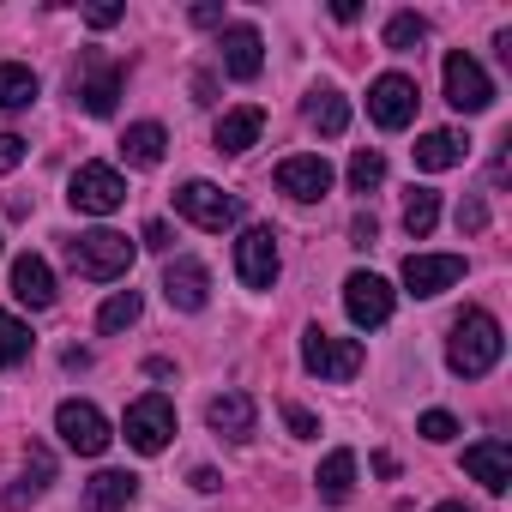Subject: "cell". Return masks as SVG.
I'll list each match as a JSON object with an SVG mask.
<instances>
[{
  "label": "cell",
  "instance_id": "26",
  "mask_svg": "<svg viewBox=\"0 0 512 512\" xmlns=\"http://www.w3.org/2000/svg\"><path fill=\"white\" fill-rule=\"evenodd\" d=\"M314 482H320V494H326V500H350V488H356V452H350V446H338V452L320 464V476H314Z\"/></svg>",
  "mask_w": 512,
  "mask_h": 512
},
{
  "label": "cell",
  "instance_id": "35",
  "mask_svg": "<svg viewBox=\"0 0 512 512\" xmlns=\"http://www.w3.org/2000/svg\"><path fill=\"white\" fill-rule=\"evenodd\" d=\"M476 229H488V205L482 199H464L458 205V235H476Z\"/></svg>",
  "mask_w": 512,
  "mask_h": 512
},
{
  "label": "cell",
  "instance_id": "25",
  "mask_svg": "<svg viewBox=\"0 0 512 512\" xmlns=\"http://www.w3.org/2000/svg\"><path fill=\"white\" fill-rule=\"evenodd\" d=\"M31 103H37V73L19 67V61H0V109L19 115V109H31Z\"/></svg>",
  "mask_w": 512,
  "mask_h": 512
},
{
  "label": "cell",
  "instance_id": "13",
  "mask_svg": "<svg viewBox=\"0 0 512 512\" xmlns=\"http://www.w3.org/2000/svg\"><path fill=\"white\" fill-rule=\"evenodd\" d=\"M464 278V260L458 253H410L404 260V290L410 296H440Z\"/></svg>",
  "mask_w": 512,
  "mask_h": 512
},
{
  "label": "cell",
  "instance_id": "18",
  "mask_svg": "<svg viewBox=\"0 0 512 512\" xmlns=\"http://www.w3.org/2000/svg\"><path fill=\"white\" fill-rule=\"evenodd\" d=\"M13 296L25 308H49L55 302V272H49L43 253H19V260H13Z\"/></svg>",
  "mask_w": 512,
  "mask_h": 512
},
{
  "label": "cell",
  "instance_id": "34",
  "mask_svg": "<svg viewBox=\"0 0 512 512\" xmlns=\"http://www.w3.org/2000/svg\"><path fill=\"white\" fill-rule=\"evenodd\" d=\"M284 422H290V434H296V440H314V434H320V416H314V410H302V404H284Z\"/></svg>",
  "mask_w": 512,
  "mask_h": 512
},
{
  "label": "cell",
  "instance_id": "23",
  "mask_svg": "<svg viewBox=\"0 0 512 512\" xmlns=\"http://www.w3.org/2000/svg\"><path fill=\"white\" fill-rule=\"evenodd\" d=\"M163 145H169V133H163L157 121H139V127L121 133V157H127L133 169H157V163H163Z\"/></svg>",
  "mask_w": 512,
  "mask_h": 512
},
{
  "label": "cell",
  "instance_id": "40",
  "mask_svg": "<svg viewBox=\"0 0 512 512\" xmlns=\"http://www.w3.org/2000/svg\"><path fill=\"white\" fill-rule=\"evenodd\" d=\"M193 488H199V494H217V488H223V476H217V470H205V464H199V470H193Z\"/></svg>",
  "mask_w": 512,
  "mask_h": 512
},
{
  "label": "cell",
  "instance_id": "2",
  "mask_svg": "<svg viewBox=\"0 0 512 512\" xmlns=\"http://www.w3.org/2000/svg\"><path fill=\"white\" fill-rule=\"evenodd\" d=\"M133 253H139V241H127L121 229H85V235L67 241L73 272H79V278H97V284L127 278V272H133Z\"/></svg>",
  "mask_w": 512,
  "mask_h": 512
},
{
  "label": "cell",
  "instance_id": "37",
  "mask_svg": "<svg viewBox=\"0 0 512 512\" xmlns=\"http://www.w3.org/2000/svg\"><path fill=\"white\" fill-rule=\"evenodd\" d=\"M350 235H356V247H368V241L380 235V223H374V211H356V217H350Z\"/></svg>",
  "mask_w": 512,
  "mask_h": 512
},
{
  "label": "cell",
  "instance_id": "14",
  "mask_svg": "<svg viewBox=\"0 0 512 512\" xmlns=\"http://www.w3.org/2000/svg\"><path fill=\"white\" fill-rule=\"evenodd\" d=\"M163 296H169V308L199 314V308L211 302V272H205L199 260H169V272H163Z\"/></svg>",
  "mask_w": 512,
  "mask_h": 512
},
{
  "label": "cell",
  "instance_id": "27",
  "mask_svg": "<svg viewBox=\"0 0 512 512\" xmlns=\"http://www.w3.org/2000/svg\"><path fill=\"white\" fill-rule=\"evenodd\" d=\"M422 43H428V19L422 13H392L386 19V49L392 55H416Z\"/></svg>",
  "mask_w": 512,
  "mask_h": 512
},
{
  "label": "cell",
  "instance_id": "38",
  "mask_svg": "<svg viewBox=\"0 0 512 512\" xmlns=\"http://www.w3.org/2000/svg\"><path fill=\"white\" fill-rule=\"evenodd\" d=\"M85 25H91V31H109V25H121V7H91V13H85Z\"/></svg>",
  "mask_w": 512,
  "mask_h": 512
},
{
  "label": "cell",
  "instance_id": "16",
  "mask_svg": "<svg viewBox=\"0 0 512 512\" xmlns=\"http://www.w3.org/2000/svg\"><path fill=\"white\" fill-rule=\"evenodd\" d=\"M464 470H470L488 494H506V488H512V446H506V440H476V446H464Z\"/></svg>",
  "mask_w": 512,
  "mask_h": 512
},
{
  "label": "cell",
  "instance_id": "6",
  "mask_svg": "<svg viewBox=\"0 0 512 512\" xmlns=\"http://www.w3.org/2000/svg\"><path fill=\"white\" fill-rule=\"evenodd\" d=\"M121 434H127V446L133 452H163L169 440H175V404L163 398V392H145L139 404H127V422H121Z\"/></svg>",
  "mask_w": 512,
  "mask_h": 512
},
{
  "label": "cell",
  "instance_id": "21",
  "mask_svg": "<svg viewBox=\"0 0 512 512\" xmlns=\"http://www.w3.org/2000/svg\"><path fill=\"white\" fill-rule=\"evenodd\" d=\"M260 133H266V109H260V103H247V109H229V115L217 121V151L241 157L247 145H260Z\"/></svg>",
  "mask_w": 512,
  "mask_h": 512
},
{
  "label": "cell",
  "instance_id": "33",
  "mask_svg": "<svg viewBox=\"0 0 512 512\" xmlns=\"http://www.w3.org/2000/svg\"><path fill=\"white\" fill-rule=\"evenodd\" d=\"M49 476H55V458H49L43 446H31V452H25V482L43 494V488H49Z\"/></svg>",
  "mask_w": 512,
  "mask_h": 512
},
{
  "label": "cell",
  "instance_id": "17",
  "mask_svg": "<svg viewBox=\"0 0 512 512\" xmlns=\"http://www.w3.org/2000/svg\"><path fill=\"white\" fill-rule=\"evenodd\" d=\"M332 187V163L326 157H284L278 163V193H290V199H320Z\"/></svg>",
  "mask_w": 512,
  "mask_h": 512
},
{
  "label": "cell",
  "instance_id": "4",
  "mask_svg": "<svg viewBox=\"0 0 512 512\" xmlns=\"http://www.w3.org/2000/svg\"><path fill=\"white\" fill-rule=\"evenodd\" d=\"M362 344L356 338H332L326 326H308L302 332V362H308V374H320V380H356L362 374Z\"/></svg>",
  "mask_w": 512,
  "mask_h": 512
},
{
  "label": "cell",
  "instance_id": "31",
  "mask_svg": "<svg viewBox=\"0 0 512 512\" xmlns=\"http://www.w3.org/2000/svg\"><path fill=\"white\" fill-rule=\"evenodd\" d=\"M380 181H386V157H380V151H356V157H350V187H356V193H374Z\"/></svg>",
  "mask_w": 512,
  "mask_h": 512
},
{
  "label": "cell",
  "instance_id": "3",
  "mask_svg": "<svg viewBox=\"0 0 512 512\" xmlns=\"http://www.w3.org/2000/svg\"><path fill=\"white\" fill-rule=\"evenodd\" d=\"M67 199H73V211H85V217H109V211L127 205V181H121L115 163H79L73 181H67Z\"/></svg>",
  "mask_w": 512,
  "mask_h": 512
},
{
  "label": "cell",
  "instance_id": "8",
  "mask_svg": "<svg viewBox=\"0 0 512 512\" xmlns=\"http://www.w3.org/2000/svg\"><path fill=\"white\" fill-rule=\"evenodd\" d=\"M446 103L452 109H464V115H482L488 103H494V79L482 73V61L476 55H464V49H452L446 55Z\"/></svg>",
  "mask_w": 512,
  "mask_h": 512
},
{
  "label": "cell",
  "instance_id": "5",
  "mask_svg": "<svg viewBox=\"0 0 512 512\" xmlns=\"http://www.w3.org/2000/svg\"><path fill=\"white\" fill-rule=\"evenodd\" d=\"M175 211H181L187 223L211 229V235H223L229 223H241V199L223 193V187H211V181H181V187H175Z\"/></svg>",
  "mask_w": 512,
  "mask_h": 512
},
{
  "label": "cell",
  "instance_id": "11",
  "mask_svg": "<svg viewBox=\"0 0 512 512\" xmlns=\"http://www.w3.org/2000/svg\"><path fill=\"white\" fill-rule=\"evenodd\" d=\"M368 115H374L386 133L410 127V121H416V79H404V73H380V79L368 85Z\"/></svg>",
  "mask_w": 512,
  "mask_h": 512
},
{
  "label": "cell",
  "instance_id": "19",
  "mask_svg": "<svg viewBox=\"0 0 512 512\" xmlns=\"http://www.w3.org/2000/svg\"><path fill=\"white\" fill-rule=\"evenodd\" d=\"M205 422H211L217 434H229V440H247L253 422H260V404H253L247 392H223V398L205 404Z\"/></svg>",
  "mask_w": 512,
  "mask_h": 512
},
{
  "label": "cell",
  "instance_id": "24",
  "mask_svg": "<svg viewBox=\"0 0 512 512\" xmlns=\"http://www.w3.org/2000/svg\"><path fill=\"white\" fill-rule=\"evenodd\" d=\"M410 157H416V169H428V175H440V169H452V163H464V139H458V133H422V139L410 145Z\"/></svg>",
  "mask_w": 512,
  "mask_h": 512
},
{
  "label": "cell",
  "instance_id": "10",
  "mask_svg": "<svg viewBox=\"0 0 512 512\" xmlns=\"http://www.w3.org/2000/svg\"><path fill=\"white\" fill-rule=\"evenodd\" d=\"M235 272H241V284L247 290H272L278 284V235L272 229H241V241H235Z\"/></svg>",
  "mask_w": 512,
  "mask_h": 512
},
{
  "label": "cell",
  "instance_id": "30",
  "mask_svg": "<svg viewBox=\"0 0 512 512\" xmlns=\"http://www.w3.org/2000/svg\"><path fill=\"white\" fill-rule=\"evenodd\" d=\"M434 223H440V199H434L428 187H416V193H410V205H404V229L422 241V235H434Z\"/></svg>",
  "mask_w": 512,
  "mask_h": 512
},
{
  "label": "cell",
  "instance_id": "12",
  "mask_svg": "<svg viewBox=\"0 0 512 512\" xmlns=\"http://www.w3.org/2000/svg\"><path fill=\"white\" fill-rule=\"evenodd\" d=\"M121 85H127V73H121L115 61H103V55H85V73L73 79V91H79L85 115H115V97H121Z\"/></svg>",
  "mask_w": 512,
  "mask_h": 512
},
{
  "label": "cell",
  "instance_id": "36",
  "mask_svg": "<svg viewBox=\"0 0 512 512\" xmlns=\"http://www.w3.org/2000/svg\"><path fill=\"white\" fill-rule=\"evenodd\" d=\"M19 163H25V139L19 133H0V175L19 169Z\"/></svg>",
  "mask_w": 512,
  "mask_h": 512
},
{
  "label": "cell",
  "instance_id": "28",
  "mask_svg": "<svg viewBox=\"0 0 512 512\" xmlns=\"http://www.w3.org/2000/svg\"><path fill=\"white\" fill-rule=\"evenodd\" d=\"M25 356H31V326L0 308V368H19Z\"/></svg>",
  "mask_w": 512,
  "mask_h": 512
},
{
  "label": "cell",
  "instance_id": "1",
  "mask_svg": "<svg viewBox=\"0 0 512 512\" xmlns=\"http://www.w3.org/2000/svg\"><path fill=\"white\" fill-rule=\"evenodd\" d=\"M500 350H506V338H500V320H494V314L470 308V314H458V320H452V344H446L452 374L482 380V374L500 362Z\"/></svg>",
  "mask_w": 512,
  "mask_h": 512
},
{
  "label": "cell",
  "instance_id": "43",
  "mask_svg": "<svg viewBox=\"0 0 512 512\" xmlns=\"http://www.w3.org/2000/svg\"><path fill=\"white\" fill-rule=\"evenodd\" d=\"M434 512H470V506H464V500H446V506H434Z\"/></svg>",
  "mask_w": 512,
  "mask_h": 512
},
{
  "label": "cell",
  "instance_id": "29",
  "mask_svg": "<svg viewBox=\"0 0 512 512\" xmlns=\"http://www.w3.org/2000/svg\"><path fill=\"white\" fill-rule=\"evenodd\" d=\"M139 290H121V296H109L103 308H97V332H127V326H139Z\"/></svg>",
  "mask_w": 512,
  "mask_h": 512
},
{
  "label": "cell",
  "instance_id": "42",
  "mask_svg": "<svg viewBox=\"0 0 512 512\" xmlns=\"http://www.w3.org/2000/svg\"><path fill=\"white\" fill-rule=\"evenodd\" d=\"M193 25H223V7H193Z\"/></svg>",
  "mask_w": 512,
  "mask_h": 512
},
{
  "label": "cell",
  "instance_id": "7",
  "mask_svg": "<svg viewBox=\"0 0 512 512\" xmlns=\"http://www.w3.org/2000/svg\"><path fill=\"white\" fill-rule=\"evenodd\" d=\"M55 434L79 452V458H97V452H109V416L97 410V404H85V398H67L61 410H55Z\"/></svg>",
  "mask_w": 512,
  "mask_h": 512
},
{
  "label": "cell",
  "instance_id": "32",
  "mask_svg": "<svg viewBox=\"0 0 512 512\" xmlns=\"http://www.w3.org/2000/svg\"><path fill=\"white\" fill-rule=\"evenodd\" d=\"M416 434H422V440H434V446H446V440L458 434V416H446V410H428V416L416 422Z\"/></svg>",
  "mask_w": 512,
  "mask_h": 512
},
{
  "label": "cell",
  "instance_id": "20",
  "mask_svg": "<svg viewBox=\"0 0 512 512\" xmlns=\"http://www.w3.org/2000/svg\"><path fill=\"white\" fill-rule=\"evenodd\" d=\"M133 494H139L133 470H97L85 482V512H121V506H133Z\"/></svg>",
  "mask_w": 512,
  "mask_h": 512
},
{
  "label": "cell",
  "instance_id": "15",
  "mask_svg": "<svg viewBox=\"0 0 512 512\" xmlns=\"http://www.w3.org/2000/svg\"><path fill=\"white\" fill-rule=\"evenodd\" d=\"M217 49H223V73H229V79H241V85H247V79H260V67H266V43H260V31H253V25H229Z\"/></svg>",
  "mask_w": 512,
  "mask_h": 512
},
{
  "label": "cell",
  "instance_id": "22",
  "mask_svg": "<svg viewBox=\"0 0 512 512\" xmlns=\"http://www.w3.org/2000/svg\"><path fill=\"white\" fill-rule=\"evenodd\" d=\"M308 121H314L320 139H344V127H350V103H344V91L314 85V91H308Z\"/></svg>",
  "mask_w": 512,
  "mask_h": 512
},
{
  "label": "cell",
  "instance_id": "39",
  "mask_svg": "<svg viewBox=\"0 0 512 512\" xmlns=\"http://www.w3.org/2000/svg\"><path fill=\"white\" fill-rule=\"evenodd\" d=\"M145 247H151V253H163V247H169V223H163V217H157V223H145Z\"/></svg>",
  "mask_w": 512,
  "mask_h": 512
},
{
  "label": "cell",
  "instance_id": "41",
  "mask_svg": "<svg viewBox=\"0 0 512 512\" xmlns=\"http://www.w3.org/2000/svg\"><path fill=\"white\" fill-rule=\"evenodd\" d=\"M332 19H338V25H356V19H362V7H356V0H338Z\"/></svg>",
  "mask_w": 512,
  "mask_h": 512
},
{
  "label": "cell",
  "instance_id": "9",
  "mask_svg": "<svg viewBox=\"0 0 512 512\" xmlns=\"http://www.w3.org/2000/svg\"><path fill=\"white\" fill-rule=\"evenodd\" d=\"M392 308H398V296H392V284H386V278H374V272H350V278H344V314H350L362 332L386 326V320H392Z\"/></svg>",
  "mask_w": 512,
  "mask_h": 512
}]
</instances>
